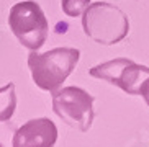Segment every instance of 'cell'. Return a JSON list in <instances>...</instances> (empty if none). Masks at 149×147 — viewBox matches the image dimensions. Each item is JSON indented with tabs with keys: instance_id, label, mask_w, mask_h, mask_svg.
Masks as SVG:
<instances>
[{
	"instance_id": "6da1fadb",
	"label": "cell",
	"mask_w": 149,
	"mask_h": 147,
	"mask_svg": "<svg viewBox=\"0 0 149 147\" xmlns=\"http://www.w3.org/2000/svg\"><path fill=\"white\" fill-rule=\"evenodd\" d=\"M79 59L80 51L75 48H54L43 54L31 51L28 54V67L35 85L53 93L74 72Z\"/></svg>"
},
{
	"instance_id": "7a4b0ae2",
	"label": "cell",
	"mask_w": 149,
	"mask_h": 147,
	"mask_svg": "<svg viewBox=\"0 0 149 147\" xmlns=\"http://www.w3.org/2000/svg\"><path fill=\"white\" fill-rule=\"evenodd\" d=\"M82 28L88 38L98 44L111 46L128 36L130 20L123 10L108 2H95L82 13Z\"/></svg>"
},
{
	"instance_id": "3957f363",
	"label": "cell",
	"mask_w": 149,
	"mask_h": 147,
	"mask_svg": "<svg viewBox=\"0 0 149 147\" xmlns=\"http://www.w3.org/2000/svg\"><path fill=\"white\" fill-rule=\"evenodd\" d=\"M8 25L20 44L30 51H38L43 48L49 35L46 15L35 0L15 3L10 8Z\"/></svg>"
},
{
	"instance_id": "277c9868",
	"label": "cell",
	"mask_w": 149,
	"mask_h": 147,
	"mask_svg": "<svg viewBox=\"0 0 149 147\" xmlns=\"http://www.w3.org/2000/svg\"><path fill=\"white\" fill-rule=\"evenodd\" d=\"M93 96L79 87H64L53 92V111L67 126L87 132L92 128L95 111Z\"/></svg>"
},
{
	"instance_id": "5b68a950",
	"label": "cell",
	"mask_w": 149,
	"mask_h": 147,
	"mask_svg": "<svg viewBox=\"0 0 149 147\" xmlns=\"http://www.w3.org/2000/svg\"><path fill=\"white\" fill-rule=\"evenodd\" d=\"M88 74L98 80L120 87L128 95H139L141 87L149 78V67L134 64L126 57H116L113 61L92 67Z\"/></svg>"
},
{
	"instance_id": "8992f818",
	"label": "cell",
	"mask_w": 149,
	"mask_h": 147,
	"mask_svg": "<svg viewBox=\"0 0 149 147\" xmlns=\"http://www.w3.org/2000/svg\"><path fill=\"white\" fill-rule=\"evenodd\" d=\"M56 141V124L49 118H36L15 131L12 147H54Z\"/></svg>"
},
{
	"instance_id": "52a82bcc",
	"label": "cell",
	"mask_w": 149,
	"mask_h": 147,
	"mask_svg": "<svg viewBox=\"0 0 149 147\" xmlns=\"http://www.w3.org/2000/svg\"><path fill=\"white\" fill-rule=\"evenodd\" d=\"M17 108V95H15V83H7L0 87V123H7L12 119Z\"/></svg>"
},
{
	"instance_id": "ba28073f",
	"label": "cell",
	"mask_w": 149,
	"mask_h": 147,
	"mask_svg": "<svg viewBox=\"0 0 149 147\" xmlns=\"http://www.w3.org/2000/svg\"><path fill=\"white\" fill-rule=\"evenodd\" d=\"M90 2L92 0H61V8L64 12V15L75 18L88 8Z\"/></svg>"
},
{
	"instance_id": "9c48e42d",
	"label": "cell",
	"mask_w": 149,
	"mask_h": 147,
	"mask_svg": "<svg viewBox=\"0 0 149 147\" xmlns=\"http://www.w3.org/2000/svg\"><path fill=\"white\" fill-rule=\"evenodd\" d=\"M139 95L144 98V101H146V105L149 106V78L144 82V85L141 87V92H139Z\"/></svg>"
},
{
	"instance_id": "30bf717a",
	"label": "cell",
	"mask_w": 149,
	"mask_h": 147,
	"mask_svg": "<svg viewBox=\"0 0 149 147\" xmlns=\"http://www.w3.org/2000/svg\"><path fill=\"white\" fill-rule=\"evenodd\" d=\"M0 147H3V146H2V144H0Z\"/></svg>"
}]
</instances>
